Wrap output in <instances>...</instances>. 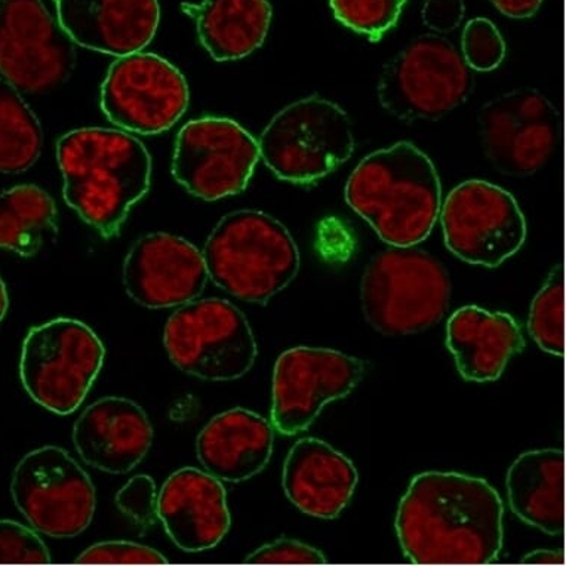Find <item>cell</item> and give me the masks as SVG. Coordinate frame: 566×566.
Returning a JSON list of instances; mask_svg holds the SVG:
<instances>
[{"instance_id":"6da1fadb","label":"cell","mask_w":566,"mask_h":566,"mask_svg":"<svg viewBox=\"0 0 566 566\" xmlns=\"http://www.w3.org/2000/svg\"><path fill=\"white\" fill-rule=\"evenodd\" d=\"M504 507L485 479L426 472L409 483L396 515L405 555L417 565H485L503 547Z\"/></svg>"},{"instance_id":"7a4b0ae2","label":"cell","mask_w":566,"mask_h":566,"mask_svg":"<svg viewBox=\"0 0 566 566\" xmlns=\"http://www.w3.org/2000/svg\"><path fill=\"white\" fill-rule=\"evenodd\" d=\"M56 159L65 202L103 238L116 237L130 208L149 191L150 154L122 130H70L59 139Z\"/></svg>"},{"instance_id":"3957f363","label":"cell","mask_w":566,"mask_h":566,"mask_svg":"<svg viewBox=\"0 0 566 566\" xmlns=\"http://www.w3.org/2000/svg\"><path fill=\"white\" fill-rule=\"evenodd\" d=\"M441 195L432 160L408 142L368 155L346 185L348 207L382 242L396 248L416 247L429 238L441 211Z\"/></svg>"},{"instance_id":"277c9868","label":"cell","mask_w":566,"mask_h":566,"mask_svg":"<svg viewBox=\"0 0 566 566\" xmlns=\"http://www.w3.org/2000/svg\"><path fill=\"white\" fill-rule=\"evenodd\" d=\"M202 255L209 279L248 303H268L300 270L298 247L289 229L252 209L223 217L209 234Z\"/></svg>"},{"instance_id":"5b68a950","label":"cell","mask_w":566,"mask_h":566,"mask_svg":"<svg viewBox=\"0 0 566 566\" xmlns=\"http://www.w3.org/2000/svg\"><path fill=\"white\" fill-rule=\"evenodd\" d=\"M360 300L365 319L378 333L391 337L418 334L446 316L451 277L428 252L391 247L369 261Z\"/></svg>"},{"instance_id":"8992f818","label":"cell","mask_w":566,"mask_h":566,"mask_svg":"<svg viewBox=\"0 0 566 566\" xmlns=\"http://www.w3.org/2000/svg\"><path fill=\"white\" fill-rule=\"evenodd\" d=\"M350 117L319 95L283 108L265 126L261 159L283 181L308 185L347 163L355 151Z\"/></svg>"},{"instance_id":"52a82bcc","label":"cell","mask_w":566,"mask_h":566,"mask_svg":"<svg viewBox=\"0 0 566 566\" xmlns=\"http://www.w3.org/2000/svg\"><path fill=\"white\" fill-rule=\"evenodd\" d=\"M106 356L97 334L76 319H54L30 329L21 350L20 376L34 402L69 416L84 402Z\"/></svg>"},{"instance_id":"ba28073f","label":"cell","mask_w":566,"mask_h":566,"mask_svg":"<svg viewBox=\"0 0 566 566\" xmlns=\"http://www.w3.org/2000/svg\"><path fill=\"white\" fill-rule=\"evenodd\" d=\"M472 72L450 41L422 34L382 69L378 99L400 120H438L468 102Z\"/></svg>"},{"instance_id":"9c48e42d","label":"cell","mask_w":566,"mask_h":566,"mask_svg":"<svg viewBox=\"0 0 566 566\" xmlns=\"http://www.w3.org/2000/svg\"><path fill=\"white\" fill-rule=\"evenodd\" d=\"M164 343L178 369L205 381L238 380L259 355L247 316L220 298L182 304L165 326Z\"/></svg>"},{"instance_id":"30bf717a","label":"cell","mask_w":566,"mask_h":566,"mask_svg":"<svg viewBox=\"0 0 566 566\" xmlns=\"http://www.w3.org/2000/svg\"><path fill=\"white\" fill-rule=\"evenodd\" d=\"M11 494L30 525L54 538L84 533L97 504L88 473L67 451L52 446L29 452L17 464Z\"/></svg>"},{"instance_id":"8fae6325","label":"cell","mask_w":566,"mask_h":566,"mask_svg":"<svg viewBox=\"0 0 566 566\" xmlns=\"http://www.w3.org/2000/svg\"><path fill=\"white\" fill-rule=\"evenodd\" d=\"M448 250L469 264L499 268L526 241L522 209L507 190L483 180L457 186L442 205Z\"/></svg>"},{"instance_id":"7c38bea8","label":"cell","mask_w":566,"mask_h":566,"mask_svg":"<svg viewBox=\"0 0 566 566\" xmlns=\"http://www.w3.org/2000/svg\"><path fill=\"white\" fill-rule=\"evenodd\" d=\"M259 159V143L238 122L202 117L178 133L172 176L196 198L214 202L245 190Z\"/></svg>"},{"instance_id":"4fadbf2b","label":"cell","mask_w":566,"mask_h":566,"mask_svg":"<svg viewBox=\"0 0 566 566\" xmlns=\"http://www.w3.org/2000/svg\"><path fill=\"white\" fill-rule=\"evenodd\" d=\"M76 48L42 0H0V73L20 91L42 94L63 85Z\"/></svg>"},{"instance_id":"5bb4252c","label":"cell","mask_w":566,"mask_h":566,"mask_svg":"<svg viewBox=\"0 0 566 566\" xmlns=\"http://www.w3.org/2000/svg\"><path fill=\"white\" fill-rule=\"evenodd\" d=\"M189 86L176 65L155 54L120 56L102 85V108L117 128L143 135L165 133L189 107Z\"/></svg>"},{"instance_id":"9a60e30c","label":"cell","mask_w":566,"mask_h":566,"mask_svg":"<svg viewBox=\"0 0 566 566\" xmlns=\"http://www.w3.org/2000/svg\"><path fill=\"white\" fill-rule=\"evenodd\" d=\"M364 369L363 360L333 348L283 352L273 371V428L286 437L304 432L326 403L352 394Z\"/></svg>"},{"instance_id":"2e32d148","label":"cell","mask_w":566,"mask_h":566,"mask_svg":"<svg viewBox=\"0 0 566 566\" xmlns=\"http://www.w3.org/2000/svg\"><path fill=\"white\" fill-rule=\"evenodd\" d=\"M478 124L486 158L504 176H533L548 163L559 139V113L531 88L491 99Z\"/></svg>"},{"instance_id":"e0dca14e","label":"cell","mask_w":566,"mask_h":566,"mask_svg":"<svg viewBox=\"0 0 566 566\" xmlns=\"http://www.w3.org/2000/svg\"><path fill=\"white\" fill-rule=\"evenodd\" d=\"M126 294L147 308L193 302L203 293L208 270L202 252L185 238L151 233L139 238L124 263Z\"/></svg>"},{"instance_id":"ac0fdd59","label":"cell","mask_w":566,"mask_h":566,"mask_svg":"<svg viewBox=\"0 0 566 566\" xmlns=\"http://www.w3.org/2000/svg\"><path fill=\"white\" fill-rule=\"evenodd\" d=\"M56 21L73 43L102 54L126 56L154 41L158 0H54Z\"/></svg>"},{"instance_id":"d6986e66","label":"cell","mask_w":566,"mask_h":566,"mask_svg":"<svg viewBox=\"0 0 566 566\" xmlns=\"http://www.w3.org/2000/svg\"><path fill=\"white\" fill-rule=\"evenodd\" d=\"M156 513L172 543L191 553L219 546L232 524L223 483L195 468L178 470L167 479Z\"/></svg>"},{"instance_id":"ffe728a7","label":"cell","mask_w":566,"mask_h":566,"mask_svg":"<svg viewBox=\"0 0 566 566\" xmlns=\"http://www.w3.org/2000/svg\"><path fill=\"white\" fill-rule=\"evenodd\" d=\"M151 442L154 428L145 409L117 396L90 405L73 428V443L84 463L111 474L137 468Z\"/></svg>"},{"instance_id":"44dd1931","label":"cell","mask_w":566,"mask_h":566,"mask_svg":"<svg viewBox=\"0 0 566 566\" xmlns=\"http://www.w3.org/2000/svg\"><path fill=\"white\" fill-rule=\"evenodd\" d=\"M359 473L342 452L316 438L291 448L283 464V491L298 511L333 521L347 507L358 486Z\"/></svg>"},{"instance_id":"7402d4cb","label":"cell","mask_w":566,"mask_h":566,"mask_svg":"<svg viewBox=\"0 0 566 566\" xmlns=\"http://www.w3.org/2000/svg\"><path fill=\"white\" fill-rule=\"evenodd\" d=\"M272 422L243 408L212 418L196 441L205 470L224 482H243L268 465L273 452Z\"/></svg>"},{"instance_id":"603a6c76","label":"cell","mask_w":566,"mask_h":566,"mask_svg":"<svg viewBox=\"0 0 566 566\" xmlns=\"http://www.w3.org/2000/svg\"><path fill=\"white\" fill-rule=\"evenodd\" d=\"M447 333L457 369L468 381L499 380L509 360L525 347L513 316L478 306L459 308L448 321Z\"/></svg>"},{"instance_id":"cb8c5ba5","label":"cell","mask_w":566,"mask_h":566,"mask_svg":"<svg viewBox=\"0 0 566 566\" xmlns=\"http://www.w3.org/2000/svg\"><path fill=\"white\" fill-rule=\"evenodd\" d=\"M512 512L548 535L565 525V460L559 450H535L517 457L507 473Z\"/></svg>"},{"instance_id":"d4e9b609","label":"cell","mask_w":566,"mask_h":566,"mask_svg":"<svg viewBox=\"0 0 566 566\" xmlns=\"http://www.w3.org/2000/svg\"><path fill=\"white\" fill-rule=\"evenodd\" d=\"M181 10L196 21L200 43L217 61L242 60L259 50L273 14L268 0H202L182 3Z\"/></svg>"},{"instance_id":"484cf974","label":"cell","mask_w":566,"mask_h":566,"mask_svg":"<svg viewBox=\"0 0 566 566\" xmlns=\"http://www.w3.org/2000/svg\"><path fill=\"white\" fill-rule=\"evenodd\" d=\"M59 232L54 199L33 185L15 186L0 195V250L36 255Z\"/></svg>"},{"instance_id":"4316f807","label":"cell","mask_w":566,"mask_h":566,"mask_svg":"<svg viewBox=\"0 0 566 566\" xmlns=\"http://www.w3.org/2000/svg\"><path fill=\"white\" fill-rule=\"evenodd\" d=\"M41 122L20 90L0 77V172L21 174L32 168L41 156Z\"/></svg>"},{"instance_id":"83f0119b","label":"cell","mask_w":566,"mask_h":566,"mask_svg":"<svg viewBox=\"0 0 566 566\" xmlns=\"http://www.w3.org/2000/svg\"><path fill=\"white\" fill-rule=\"evenodd\" d=\"M528 331L542 350L553 356L565 353L564 265H556L531 304Z\"/></svg>"},{"instance_id":"f1b7e54d","label":"cell","mask_w":566,"mask_h":566,"mask_svg":"<svg viewBox=\"0 0 566 566\" xmlns=\"http://www.w3.org/2000/svg\"><path fill=\"white\" fill-rule=\"evenodd\" d=\"M329 3L339 23L377 42L398 23L407 0H329Z\"/></svg>"},{"instance_id":"f546056e","label":"cell","mask_w":566,"mask_h":566,"mask_svg":"<svg viewBox=\"0 0 566 566\" xmlns=\"http://www.w3.org/2000/svg\"><path fill=\"white\" fill-rule=\"evenodd\" d=\"M464 63L474 72H492L506 56V43L499 29L486 19L470 20L465 24L463 39Z\"/></svg>"},{"instance_id":"4dcf8cb0","label":"cell","mask_w":566,"mask_h":566,"mask_svg":"<svg viewBox=\"0 0 566 566\" xmlns=\"http://www.w3.org/2000/svg\"><path fill=\"white\" fill-rule=\"evenodd\" d=\"M45 543L32 530L14 521H0V564H50Z\"/></svg>"},{"instance_id":"1f68e13d","label":"cell","mask_w":566,"mask_h":566,"mask_svg":"<svg viewBox=\"0 0 566 566\" xmlns=\"http://www.w3.org/2000/svg\"><path fill=\"white\" fill-rule=\"evenodd\" d=\"M77 564L95 565H165L167 557L147 546L130 542H106L86 548Z\"/></svg>"},{"instance_id":"d6a6232c","label":"cell","mask_w":566,"mask_h":566,"mask_svg":"<svg viewBox=\"0 0 566 566\" xmlns=\"http://www.w3.org/2000/svg\"><path fill=\"white\" fill-rule=\"evenodd\" d=\"M117 507L139 525H151L158 517V494L154 479L138 474L116 495Z\"/></svg>"},{"instance_id":"836d02e7","label":"cell","mask_w":566,"mask_h":566,"mask_svg":"<svg viewBox=\"0 0 566 566\" xmlns=\"http://www.w3.org/2000/svg\"><path fill=\"white\" fill-rule=\"evenodd\" d=\"M247 562L263 565H321L325 564L326 559L324 553L307 544L281 538L251 553Z\"/></svg>"},{"instance_id":"e575fe53","label":"cell","mask_w":566,"mask_h":566,"mask_svg":"<svg viewBox=\"0 0 566 566\" xmlns=\"http://www.w3.org/2000/svg\"><path fill=\"white\" fill-rule=\"evenodd\" d=\"M463 19L464 0H424L422 21L434 32H454Z\"/></svg>"},{"instance_id":"d590c367","label":"cell","mask_w":566,"mask_h":566,"mask_svg":"<svg viewBox=\"0 0 566 566\" xmlns=\"http://www.w3.org/2000/svg\"><path fill=\"white\" fill-rule=\"evenodd\" d=\"M500 12L511 19H530L537 14L543 0H490Z\"/></svg>"},{"instance_id":"8d00e7d4","label":"cell","mask_w":566,"mask_h":566,"mask_svg":"<svg viewBox=\"0 0 566 566\" xmlns=\"http://www.w3.org/2000/svg\"><path fill=\"white\" fill-rule=\"evenodd\" d=\"M525 565H564V553L552 551H535L521 560Z\"/></svg>"},{"instance_id":"74e56055","label":"cell","mask_w":566,"mask_h":566,"mask_svg":"<svg viewBox=\"0 0 566 566\" xmlns=\"http://www.w3.org/2000/svg\"><path fill=\"white\" fill-rule=\"evenodd\" d=\"M8 307H10V300H8L7 286L2 279H0V322L6 317Z\"/></svg>"}]
</instances>
